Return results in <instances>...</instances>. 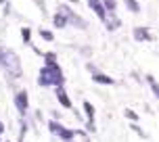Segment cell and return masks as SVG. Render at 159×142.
<instances>
[{"instance_id": "6da1fadb", "label": "cell", "mask_w": 159, "mask_h": 142, "mask_svg": "<svg viewBox=\"0 0 159 142\" xmlns=\"http://www.w3.org/2000/svg\"><path fill=\"white\" fill-rule=\"evenodd\" d=\"M0 63L4 65L13 75H19V73H21V63H19L17 55H15V52H11V50L0 48Z\"/></svg>"}, {"instance_id": "7a4b0ae2", "label": "cell", "mask_w": 159, "mask_h": 142, "mask_svg": "<svg viewBox=\"0 0 159 142\" xmlns=\"http://www.w3.org/2000/svg\"><path fill=\"white\" fill-rule=\"evenodd\" d=\"M48 82H61V71L55 67H46L40 75V84H48Z\"/></svg>"}, {"instance_id": "3957f363", "label": "cell", "mask_w": 159, "mask_h": 142, "mask_svg": "<svg viewBox=\"0 0 159 142\" xmlns=\"http://www.w3.org/2000/svg\"><path fill=\"white\" fill-rule=\"evenodd\" d=\"M17 107H19V111H25V107H27V94L25 92L17 96Z\"/></svg>"}, {"instance_id": "277c9868", "label": "cell", "mask_w": 159, "mask_h": 142, "mask_svg": "<svg viewBox=\"0 0 159 142\" xmlns=\"http://www.w3.org/2000/svg\"><path fill=\"white\" fill-rule=\"evenodd\" d=\"M90 7H94L98 15H103V8H101V4H98V0H90Z\"/></svg>"}, {"instance_id": "5b68a950", "label": "cell", "mask_w": 159, "mask_h": 142, "mask_svg": "<svg viewBox=\"0 0 159 142\" xmlns=\"http://www.w3.org/2000/svg\"><path fill=\"white\" fill-rule=\"evenodd\" d=\"M147 33H149L147 29H136V38H138V40H140V38H149Z\"/></svg>"}, {"instance_id": "8992f818", "label": "cell", "mask_w": 159, "mask_h": 142, "mask_svg": "<svg viewBox=\"0 0 159 142\" xmlns=\"http://www.w3.org/2000/svg\"><path fill=\"white\" fill-rule=\"evenodd\" d=\"M96 79H98V82H103V84H111V82H113V79L107 78V75H96Z\"/></svg>"}, {"instance_id": "52a82bcc", "label": "cell", "mask_w": 159, "mask_h": 142, "mask_svg": "<svg viewBox=\"0 0 159 142\" xmlns=\"http://www.w3.org/2000/svg\"><path fill=\"white\" fill-rule=\"evenodd\" d=\"M59 96H61V103H63L65 107H69V104H71V103H69V98H67V96H65L63 92H59Z\"/></svg>"}, {"instance_id": "ba28073f", "label": "cell", "mask_w": 159, "mask_h": 142, "mask_svg": "<svg viewBox=\"0 0 159 142\" xmlns=\"http://www.w3.org/2000/svg\"><path fill=\"white\" fill-rule=\"evenodd\" d=\"M128 7L132 8V11H138V7H136V4H134V0H128Z\"/></svg>"}, {"instance_id": "9c48e42d", "label": "cell", "mask_w": 159, "mask_h": 142, "mask_svg": "<svg viewBox=\"0 0 159 142\" xmlns=\"http://www.w3.org/2000/svg\"><path fill=\"white\" fill-rule=\"evenodd\" d=\"M21 33H23V40H25V42H27V40H30V29H23V32H21Z\"/></svg>"}, {"instance_id": "30bf717a", "label": "cell", "mask_w": 159, "mask_h": 142, "mask_svg": "<svg viewBox=\"0 0 159 142\" xmlns=\"http://www.w3.org/2000/svg\"><path fill=\"white\" fill-rule=\"evenodd\" d=\"M42 36H44V40H52V33L50 32H42Z\"/></svg>"}]
</instances>
